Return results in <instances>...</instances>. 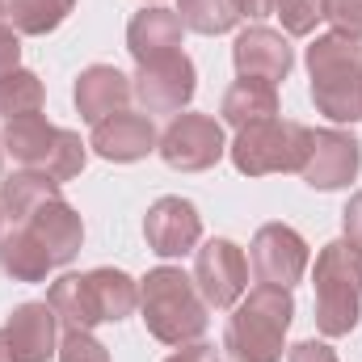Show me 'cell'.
<instances>
[{
    "label": "cell",
    "instance_id": "6da1fadb",
    "mask_svg": "<svg viewBox=\"0 0 362 362\" xmlns=\"http://www.w3.org/2000/svg\"><path fill=\"white\" fill-rule=\"evenodd\" d=\"M295 320V295L286 286L257 282L240 295V303L228 316L223 350L232 362H282L286 329Z\"/></svg>",
    "mask_w": 362,
    "mask_h": 362
},
{
    "label": "cell",
    "instance_id": "7a4b0ae2",
    "mask_svg": "<svg viewBox=\"0 0 362 362\" xmlns=\"http://www.w3.org/2000/svg\"><path fill=\"white\" fill-rule=\"evenodd\" d=\"M139 312L148 333L165 346H189L211 325L206 299L181 266H156L148 278H139Z\"/></svg>",
    "mask_w": 362,
    "mask_h": 362
},
{
    "label": "cell",
    "instance_id": "3957f363",
    "mask_svg": "<svg viewBox=\"0 0 362 362\" xmlns=\"http://www.w3.org/2000/svg\"><path fill=\"white\" fill-rule=\"evenodd\" d=\"M312 105L333 122H362V47L341 34H320L308 47Z\"/></svg>",
    "mask_w": 362,
    "mask_h": 362
},
{
    "label": "cell",
    "instance_id": "277c9868",
    "mask_svg": "<svg viewBox=\"0 0 362 362\" xmlns=\"http://www.w3.org/2000/svg\"><path fill=\"white\" fill-rule=\"evenodd\" d=\"M0 148L13 156L17 169H38V173H47L51 181H59V185L81 177L85 173V160H89V144L76 131L51 127L42 114H25V118L4 122Z\"/></svg>",
    "mask_w": 362,
    "mask_h": 362
},
{
    "label": "cell",
    "instance_id": "5b68a950",
    "mask_svg": "<svg viewBox=\"0 0 362 362\" xmlns=\"http://www.w3.org/2000/svg\"><path fill=\"white\" fill-rule=\"evenodd\" d=\"M312 286H316V329L325 337L354 333L362 316V253L346 236L329 240L316 253Z\"/></svg>",
    "mask_w": 362,
    "mask_h": 362
},
{
    "label": "cell",
    "instance_id": "8992f818",
    "mask_svg": "<svg viewBox=\"0 0 362 362\" xmlns=\"http://www.w3.org/2000/svg\"><path fill=\"white\" fill-rule=\"evenodd\" d=\"M308 152H312V131L291 118L253 122V127L236 131V139L228 144V156H232L236 173H245V177L299 173L308 165Z\"/></svg>",
    "mask_w": 362,
    "mask_h": 362
},
{
    "label": "cell",
    "instance_id": "52a82bcc",
    "mask_svg": "<svg viewBox=\"0 0 362 362\" xmlns=\"http://www.w3.org/2000/svg\"><path fill=\"white\" fill-rule=\"evenodd\" d=\"M156 152L177 173H206V169H215L223 160L228 139H223V127L211 114H173V122L165 127Z\"/></svg>",
    "mask_w": 362,
    "mask_h": 362
},
{
    "label": "cell",
    "instance_id": "ba28073f",
    "mask_svg": "<svg viewBox=\"0 0 362 362\" xmlns=\"http://www.w3.org/2000/svg\"><path fill=\"white\" fill-rule=\"evenodd\" d=\"M194 286L198 295L206 299V308L215 312H228L240 303V295L249 291V262H245V249L215 236L206 240L202 249H194Z\"/></svg>",
    "mask_w": 362,
    "mask_h": 362
},
{
    "label": "cell",
    "instance_id": "9c48e42d",
    "mask_svg": "<svg viewBox=\"0 0 362 362\" xmlns=\"http://www.w3.org/2000/svg\"><path fill=\"white\" fill-rule=\"evenodd\" d=\"M131 89L139 97L144 114H181L194 101V89H198L194 59L185 51H169L160 59H148L131 76Z\"/></svg>",
    "mask_w": 362,
    "mask_h": 362
},
{
    "label": "cell",
    "instance_id": "30bf717a",
    "mask_svg": "<svg viewBox=\"0 0 362 362\" xmlns=\"http://www.w3.org/2000/svg\"><path fill=\"white\" fill-rule=\"evenodd\" d=\"M308 240L291 228V223H262L253 245H249V266L253 278L266 282V286H295L303 274H308Z\"/></svg>",
    "mask_w": 362,
    "mask_h": 362
},
{
    "label": "cell",
    "instance_id": "8fae6325",
    "mask_svg": "<svg viewBox=\"0 0 362 362\" xmlns=\"http://www.w3.org/2000/svg\"><path fill=\"white\" fill-rule=\"evenodd\" d=\"M358 169H362V144L354 131H341V127L312 131V152H308V165L299 169V177L312 189H325V194L346 189L358 177Z\"/></svg>",
    "mask_w": 362,
    "mask_h": 362
},
{
    "label": "cell",
    "instance_id": "7c38bea8",
    "mask_svg": "<svg viewBox=\"0 0 362 362\" xmlns=\"http://www.w3.org/2000/svg\"><path fill=\"white\" fill-rule=\"evenodd\" d=\"M144 236H148V249L165 262L173 257H185L198 249L202 240V215L189 198H177V194H165L148 206L144 215Z\"/></svg>",
    "mask_w": 362,
    "mask_h": 362
},
{
    "label": "cell",
    "instance_id": "4fadbf2b",
    "mask_svg": "<svg viewBox=\"0 0 362 362\" xmlns=\"http://www.w3.org/2000/svg\"><path fill=\"white\" fill-rule=\"evenodd\" d=\"M160 144L156 127H152V114H110L93 127L89 135V148L101 156V160H114V165H135L144 156H152Z\"/></svg>",
    "mask_w": 362,
    "mask_h": 362
},
{
    "label": "cell",
    "instance_id": "5bb4252c",
    "mask_svg": "<svg viewBox=\"0 0 362 362\" xmlns=\"http://www.w3.org/2000/svg\"><path fill=\"white\" fill-rule=\"evenodd\" d=\"M232 64L249 81H270V85H278V81L291 76L295 51H291V42L278 30H270V25H249L232 42Z\"/></svg>",
    "mask_w": 362,
    "mask_h": 362
},
{
    "label": "cell",
    "instance_id": "9a60e30c",
    "mask_svg": "<svg viewBox=\"0 0 362 362\" xmlns=\"http://www.w3.org/2000/svg\"><path fill=\"white\" fill-rule=\"evenodd\" d=\"M4 337L17 362H51L59 354V320L51 303H17L4 320Z\"/></svg>",
    "mask_w": 362,
    "mask_h": 362
},
{
    "label": "cell",
    "instance_id": "2e32d148",
    "mask_svg": "<svg viewBox=\"0 0 362 362\" xmlns=\"http://www.w3.org/2000/svg\"><path fill=\"white\" fill-rule=\"evenodd\" d=\"M21 223L42 240V249L51 253L55 266H68V262L81 253V245H85V223H81L76 206H72L64 194H55V198H47L42 206H34Z\"/></svg>",
    "mask_w": 362,
    "mask_h": 362
},
{
    "label": "cell",
    "instance_id": "e0dca14e",
    "mask_svg": "<svg viewBox=\"0 0 362 362\" xmlns=\"http://www.w3.org/2000/svg\"><path fill=\"white\" fill-rule=\"evenodd\" d=\"M131 97H135L131 76H122L114 64H93V68H85L76 76V89H72V101H76V110H81V118L89 127H97L110 114H122Z\"/></svg>",
    "mask_w": 362,
    "mask_h": 362
},
{
    "label": "cell",
    "instance_id": "ac0fdd59",
    "mask_svg": "<svg viewBox=\"0 0 362 362\" xmlns=\"http://www.w3.org/2000/svg\"><path fill=\"white\" fill-rule=\"evenodd\" d=\"M181 38H185V25H181L177 8H160V4H148L131 17L127 25V51L135 55V64H148V59H160L169 51H181Z\"/></svg>",
    "mask_w": 362,
    "mask_h": 362
},
{
    "label": "cell",
    "instance_id": "d6986e66",
    "mask_svg": "<svg viewBox=\"0 0 362 362\" xmlns=\"http://www.w3.org/2000/svg\"><path fill=\"white\" fill-rule=\"evenodd\" d=\"M0 270L13 282H42L55 270V262L25 223H13L8 232H0Z\"/></svg>",
    "mask_w": 362,
    "mask_h": 362
},
{
    "label": "cell",
    "instance_id": "ffe728a7",
    "mask_svg": "<svg viewBox=\"0 0 362 362\" xmlns=\"http://www.w3.org/2000/svg\"><path fill=\"white\" fill-rule=\"evenodd\" d=\"M47 303L55 312V320L64 325V333H93L101 325L97 308H93V295H89V278L85 274H64L51 282L47 291Z\"/></svg>",
    "mask_w": 362,
    "mask_h": 362
},
{
    "label": "cell",
    "instance_id": "44dd1931",
    "mask_svg": "<svg viewBox=\"0 0 362 362\" xmlns=\"http://www.w3.org/2000/svg\"><path fill=\"white\" fill-rule=\"evenodd\" d=\"M219 114H223V122L236 127V131H245V127H253V122H266V118H278V85L240 76L232 89L223 93Z\"/></svg>",
    "mask_w": 362,
    "mask_h": 362
},
{
    "label": "cell",
    "instance_id": "7402d4cb",
    "mask_svg": "<svg viewBox=\"0 0 362 362\" xmlns=\"http://www.w3.org/2000/svg\"><path fill=\"white\" fill-rule=\"evenodd\" d=\"M89 278V295H93V308L101 316V325H118L127 320L135 308H139V282L131 274L114 270V266H97V270L85 274Z\"/></svg>",
    "mask_w": 362,
    "mask_h": 362
},
{
    "label": "cell",
    "instance_id": "603a6c76",
    "mask_svg": "<svg viewBox=\"0 0 362 362\" xmlns=\"http://www.w3.org/2000/svg\"><path fill=\"white\" fill-rule=\"evenodd\" d=\"M55 194H59V181H51L38 169H17V173H8L0 181V211H4L8 223H21L34 206H42Z\"/></svg>",
    "mask_w": 362,
    "mask_h": 362
},
{
    "label": "cell",
    "instance_id": "cb8c5ba5",
    "mask_svg": "<svg viewBox=\"0 0 362 362\" xmlns=\"http://www.w3.org/2000/svg\"><path fill=\"white\" fill-rule=\"evenodd\" d=\"M72 8H76V0H4V21L17 34L42 38L51 30H59Z\"/></svg>",
    "mask_w": 362,
    "mask_h": 362
},
{
    "label": "cell",
    "instance_id": "d4e9b609",
    "mask_svg": "<svg viewBox=\"0 0 362 362\" xmlns=\"http://www.w3.org/2000/svg\"><path fill=\"white\" fill-rule=\"evenodd\" d=\"M47 101L42 81L30 72V68H17L8 76H0V118L13 122V118H25V114H38Z\"/></svg>",
    "mask_w": 362,
    "mask_h": 362
},
{
    "label": "cell",
    "instance_id": "484cf974",
    "mask_svg": "<svg viewBox=\"0 0 362 362\" xmlns=\"http://www.w3.org/2000/svg\"><path fill=\"white\" fill-rule=\"evenodd\" d=\"M177 17H181V25L194 30V34H228L240 21L232 0H181Z\"/></svg>",
    "mask_w": 362,
    "mask_h": 362
},
{
    "label": "cell",
    "instance_id": "4316f807",
    "mask_svg": "<svg viewBox=\"0 0 362 362\" xmlns=\"http://www.w3.org/2000/svg\"><path fill=\"white\" fill-rule=\"evenodd\" d=\"M274 17L282 21V30L291 38H308L325 21V0H278Z\"/></svg>",
    "mask_w": 362,
    "mask_h": 362
},
{
    "label": "cell",
    "instance_id": "83f0119b",
    "mask_svg": "<svg viewBox=\"0 0 362 362\" xmlns=\"http://www.w3.org/2000/svg\"><path fill=\"white\" fill-rule=\"evenodd\" d=\"M325 21L333 34L362 42V0H325Z\"/></svg>",
    "mask_w": 362,
    "mask_h": 362
},
{
    "label": "cell",
    "instance_id": "f1b7e54d",
    "mask_svg": "<svg viewBox=\"0 0 362 362\" xmlns=\"http://www.w3.org/2000/svg\"><path fill=\"white\" fill-rule=\"evenodd\" d=\"M59 362H110V350L93 333H64L59 337Z\"/></svg>",
    "mask_w": 362,
    "mask_h": 362
},
{
    "label": "cell",
    "instance_id": "f546056e",
    "mask_svg": "<svg viewBox=\"0 0 362 362\" xmlns=\"http://www.w3.org/2000/svg\"><path fill=\"white\" fill-rule=\"evenodd\" d=\"M17 68H21V34L8 21H0V76H8Z\"/></svg>",
    "mask_w": 362,
    "mask_h": 362
},
{
    "label": "cell",
    "instance_id": "4dcf8cb0",
    "mask_svg": "<svg viewBox=\"0 0 362 362\" xmlns=\"http://www.w3.org/2000/svg\"><path fill=\"white\" fill-rule=\"evenodd\" d=\"M341 228H346V240L362 253V189L346 202V211H341Z\"/></svg>",
    "mask_w": 362,
    "mask_h": 362
},
{
    "label": "cell",
    "instance_id": "1f68e13d",
    "mask_svg": "<svg viewBox=\"0 0 362 362\" xmlns=\"http://www.w3.org/2000/svg\"><path fill=\"white\" fill-rule=\"evenodd\" d=\"M286 362H337V354L325 341H299V346H291Z\"/></svg>",
    "mask_w": 362,
    "mask_h": 362
},
{
    "label": "cell",
    "instance_id": "d6a6232c",
    "mask_svg": "<svg viewBox=\"0 0 362 362\" xmlns=\"http://www.w3.org/2000/svg\"><path fill=\"white\" fill-rule=\"evenodd\" d=\"M165 362H219V354H215V346L211 341H189V346H177V354L173 358H165Z\"/></svg>",
    "mask_w": 362,
    "mask_h": 362
},
{
    "label": "cell",
    "instance_id": "836d02e7",
    "mask_svg": "<svg viewBox=\"0 0 362 362\" xmlns=\"http://www.w3.org/2000/svg\"><path fill=\"white\" fill-rule=\"evenodd\" d=\"M232 4H236V13L249 17V21H262V17H270L274 8H278V0H232Z\"/></svg>",
    "mask_w": 362,
    "mask_h": 362
},
{
    "label": "cell",
    "instance_id": "e575fe53",
    "mask_svg": "<svg viewBox=\"0 0 362 362\" xmlns=\"http://www.w3.org/2000/svg\"><path fill=\"white\" fill-rule=\"evenodd\" d=\"M0 362H17V358H13V350H8V337H4V329H0Z\"/></svg>",
    "mask_w": 362,
    "mask_h": 362
},
{
    "label": "cell",
    "instance_id": "d590c367",
    "mask_svg": "<svg viewBox=\"0 0 362 362\" xmlns=\"http://www.w3.org/2000/svg\"><path fill=\"white\" fill-rule=\"evenodd\" d=\"M0 17H4V0H0Z\"/></svg>",
    "mask_w": 362,
    "mask_h": 362
},
{
    "label": "cell",
    "instance_id": "8d00e7d4",
    "mask_svg": "<svg viewBox=\"0 0 362 362\" xmlns=\"http://www.w3.org/2000/svg\"><path fill=\"white\" fill-rule=\"evenodd\" d=\"M0 223H4V211H0Z\"/></svg>",
    "mask_w": 362,
    "mask_h": 362
},
{
    "label": "cell",
    "instance_id": "74e56055",
    "mask_svg": "<svg viewBox=\"0 0 362 362\" xmlns=\"http://www.w3.org/2000/svg\"><path fill=\"white\" fill-rule=\"evenodd\" d=\"M0 156H4V148H0Z\"/></svg>",
    "mask_w": 362,
    "mask_h": 362
}]
</instances>
